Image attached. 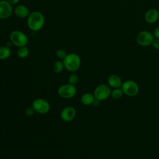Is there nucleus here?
Segmentation results:
<instances>
[{"label":"nucleus","mask_w":159,"mask_h":159,"mask_svg":"<svg viewBox=\"0 0 159 159\" xmlns=\"http://www.w3.org/2000/svg\"><path fill=\"white\" fill-rule=\"evenodd\" d=\"M17 56L20 58H25L28 57L29 54V50L27 46L19 47L17 52Z\"/></svg>","instance_id":"obj_16"},{"label":"nucleus","mask_w":159,"mask_h":159,"mask_svg":"<svg viewBox=\"0 0 159 159\" xmlns=\"http://www.w3.org/2000/svg\"><path fill=\"white\" fill-rule=\"evenodd\" d=\"M35 112L40 114H45L48 113L50 109V106L49 102L42 98H37L35 99L31 106Z\"/></svg>","instance_id":"obj_6"},{"label":"nucleus","mask_w":159,"mask_h":159,"mask_svg":"<svg viewBox=\"0 0 159 159\" xmlns=\"http://www.w3.org/2000/svg\"><path fill=\"white\" fill-rule=\"evenodd\" d=\"M12 45V42H11V41H9V42H7V43H6V45L7 47H9V48H11V47Z\"/></svg>","instance_id":"obj_25"},{"label":"nucleus","mask_w":159,"mask_h":159,"mask_svg":"<svg viewBox=\"0 0 159 159\" xmlns=\"http://www.w3.org/2000/svg\"><path fill=\"white\" fill-rule=\"evenodd\" d=\"M13 12L12 5L6 0H0V19H7L11 16Z\"/></svg>","instance_id":"obj_9"},{"label":"nucleus","mask_w":159,"mask_h":159,"mask_svg":"<svg viewBox=\"0 0 159 159\" xmlns=\"http://www.w3.org/2000/svg\"><path fill=\"white\" fill-rule=\"evenodd\" d=\"M35 111L34 110V109L32 107H27L25 109V114L28 116V117H31L34 115Z\"/></svg>","instance_id":"obj_21"},{"label":"nucleus","mask_w":159,"mask_h":159,"mask_svg":"<svg viewBox=\"0 0 159 159\" xmlns=\"http://www.w3.org/2000/svg\"><path fill=\"white\" fill-rule=\"evenodd\" d=\"M81 102L84 106H89L94 103L95 98L94 94L91 93H84L81 97Z\"/></svg>","instance_id":"obj_14"},{"label":"nucleus","mask_w":159,"mask_h":159,"mask_svg":"<svg viewBox=\"0 0 159 159\" xmlns=\"http://www.w3.org/2000/svg\"><path fill=\"white\" fill-rule=\"evenodd\" d=\"M123 91L122 89H120L119 88H115L112 91H111V96H112L113 98L114 99H119L123 96Z\"/></svg>","instance_id":"obj_18"},{"label":"nucleus","mask_w":159,"mask_h":159,"mask_svg":"<svg viewBox=\"0 0 159 159\" xmlns=\"http://www.w3.org/2000/svg\"><path fill=\"white\" fill-rule=\"evenodd\" d=\"M65 69L70 72H75L77 71L81 63L80 57L75 53H70L66 55L65 58L62 60Z\"/></svg>","instance_id":"obj_2"},{"label":"nucleus","mask_w":159,"mask_h":159,"mask_svg":"<svg viewBox=\"0 0 159 159\" xmlns=\"http://www.w3.org/2000/svg\"><path fill=\"white\" fill-rule=\"evenodd\" d=\"M77 90L75 85L70 83L61 85L57 91L58 95L63 99H71L76 94Z\"/></svg>","instance_id":"obj_4"},{"label":"nucleus","mask_w":159,"mask_h":159,"mask_svg":"<svg viewBox=\"0 0 159 159\" xmlns=\"http://www.w3.org/2000/svg\"><path fill=\"white\" fill-rule=\"evenodd\" d=\"M64 68H65V66H64L63 63L61 60L56 61L53 65V70L55 73H61L63 71Z\"/></svg>","instance_id":"obj_17"},{"label":"nucleus","mask_w":159,"mask_h":159,"mask_svg":"<svg viewBox=\"0 0 159 159\" xmlns=\"http://www.w3.org/2000/svg\"><path fill=\"white\" fill-rule=\"evenodd\" d=\"M153 35H154V37H155L157 39H159V25L155 28Z\"/></svg>","instance_id":"obj_23"},{"label":"nucleus","mask_w":159,"mask_h":159,"mask_svg":"<svg viewBox=\"0 0 159 159\" xmlns=\"http://www.w3.org/2000/svg\"><path fill=\"white\" fill-rule=\"evenodd\" d=\"M27 24L32 31L38 32L43 28L45 24V17L40 11H33L27 17Z\"/></svg>","instance_id":"obj_1"},{"label":"nucleus","mask_w":159,"mask_h":159,"mask_svg":"<svg viewBox=\"0 0 159 159\" xmlns=\"http://www.w3.org/2000/svg\"><path fill=\"white\" fill-rule=\"evenodd\" d=\"M121 87L124 94L129 97L136 96L139 90L137 83L132 80L125 81L124 83H122Z\"/></svg>","instance_id":"obj_7"},{"label":"nucleus","mask_w":159,"mask_h":159,"mask_svg":"<svg viewBox=\"0 0 159 159\" xmlns=\"http://www.w3.org/2000/svg\"><path fill=\"white\" fill-rule=\"evenodd\" d=\"M153 39V35L147 30H143L140 32L137 36V43L143 47H146L152 44Z\"/></svg>","instance_id":"obj_8"},{"label":"nucleus","mask_w":159,"mask_h":159,"mask_svg":"<svg viewBox=\"0 0 159 159\" xmlns=\"http://www.w3.org/2000/svg\"><path fill=\"white\" fill-rule=\"evenodd\" d=\"M107 83L110 87L113 88H120L122 83L120 78L116 75H112L108 77Z\"/></svg>","instance_id":"obj_13"},{"label":"nucleus","mask_w":159,"mask_h":159,"mask_svg":"<svg viewBox=\"0 0 159 159\" xmlns=\"http://www.w3.org/2000/svg\"><path fill=\"white\" fill-rule=\"evenodd\" d=\"M9 40L12 45L19 48L27 46L28 43V37L26 34L21 30H14L9 35Z\"/></svg>","instance_id":"obj_3"},{"label":"nucleus","mask_w":159,"mask_h":159,"mask_svg":"<svg viewBox=\"0 0 159 159\" xmlns=\"http://www.w3.org/2000/svg\"><path fill=\"white\" fill-rule=\"evenodd\" d=\"M14 13L19 18L27 17L30 14L29 8L23 4H19L16 6L14 9Z\"/></svg>","instance_id":"obj_12"},{"label":"nucleus","mask_w":159,"mask_h":159,"mask_svg":"<svg viewBox=\"0 0 159 159\" xmlns=\"http://www.w3.org/2000/svg\"><path fill=\"white\" fill-rule=\"evenodd\" d=\"M76 115V111L74 107L67 106L64 107L60 112V117L64 122H70L74 120Z\"/></svg>","instance_id":"obj_10"},{"label":"nucleus","mask_w":159,"mask_h":159,"mask_svg":"<svg viewBox=\"0 0 159 159\" xmlns=\"http://www.w3.org/2000/svg\"><path fill=\"white\" fill-rule=\"evenodd\" d=\"M11 55V48L6 45L0 46V60H4L9 58Z\"/></svg>","instance_id":"obj_15"},{"label":"nucleus","mask_w":159,"mask_h":159,"mask_svg":"<svg viewBox=\"0 0 159 159\" xmlns=\"http://www.w3.org/2000/svg\"><path fill=\"white\" fill-rule=\"evenodd\" d=\"M159 17V12L157 9L152 8L148 9L145 16V19L147 22L153 24L157 21Z\"/></svg>","instance_id":"obj_11"},{"label":"nucleus","mask_w":159,"mask_h":159,"mask_svg":"<svg viewBox=\"0 0 159 159\" xmlns=\"http://www.w3.org/2000/svg\"><path fill=\"white\" fill-rule=\"evenodd\" d=\"M6 1L11 5H14V4H17L20 0H6Z\"/></svg>","instance_id":"obj_24"},{"label":"nucleus","mask_w":159,"mask_h":159,"mask_svg":"<svg viewBox=\"0 0 159 159\" xmlns=\"http://www.w3.org/2000/svg\"><path fill=\"white\" fill-rule=\"evenodd\" d=\"M79 80L78 78V76L75 74V73H71L68 78V83L73 84V85H75L78 83Z\"/></svg>","instance_id":"obj_19"},{"label":"nucleus","mask_w":159,"mask_h":159,"mask_svg":"<svg viewBox=\"0 0 159 159\" xmlns=\"http://www.w3.org/2000/svg\"><path fill=\"white\" fill-rule=\"evenodd\" d=\"M66 55H67L66 52L65 50H63V49L60 48V49H58V50H57L56 51V55H57V57L59 59H60V60H63L65 58V57L66 56Z\"/></svg>","instance_id":"obj_20"},{"label":"nucleus","mask_w":159,"mask_h":159,"mask_svg":"<svg viewBox=\"0 0 159 159\" xmlns=\"http://www.w3.org/2000/svg\"><path fill=\"white\" fill-rule=\"evenodd\" d=\"M152 45L155 49L159 50V39L156 38L155 39H153Z\"/></svg>","instance_id":"obj_22"},{"label":"nucleus","mask_w":159,"mask_h":159,"mask_svg":"<svg viewBox=\"0 0 159 159\" xmlns=\"http://www.w3.org/2000/svg\"><path fill=\"white\" fill-rule=\"evenodd\" d=\"M95 99L101 101L107 99L111 94V91L109 86L101 84L96 87L93 93Z\"/></svg>","instance_id":"obj_5"}]
</instances>
